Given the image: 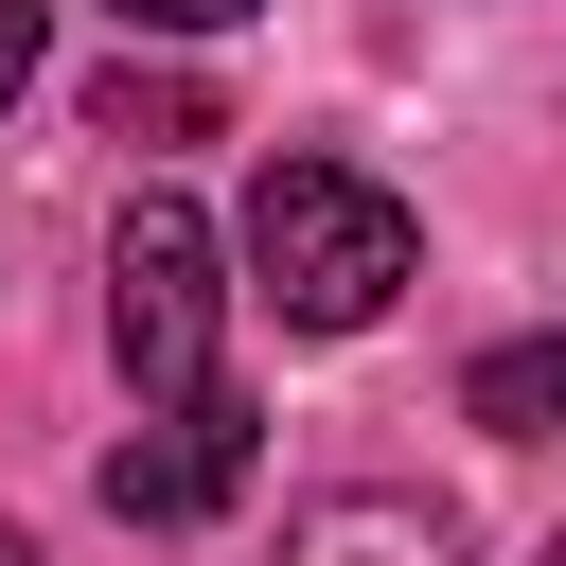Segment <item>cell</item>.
I'll use <instances>...</instances> for the list:
<instances>
[{"mask_svg":"<svg viewBox=\"0 0 566 566\" xmlns=\"http://www.w3.org/2000/svg\"><path fill=\"white\" fill-rule=\"evenodd\" d=\"M35 35H53V18H35V0H0V106L35 88Z\"/></svg>","mask_w":566,"mask_h":566,"instance_id":"8","label":"cell"},{"mask_svg":"<svg viewBox=\"0 0 566 566\" xmlns=\"http://www.w3.org/2000/svg\"><path fill=\"white\" fill-rule=\"evenodd\" d=\"M407 265H424V230H407L389 177H354V159H265L248 177V301L283 336H371L407 301Z\"/></svg>","mask_w":566,"mask_h":566,"instance_id":"1","label":"cell"},{"mask_svg":"<svg viewBox=\"0 0 566 566\" xmlns=\"http://www.w3.org/2000/svg\"><path fill=\"white\" fill-rule=\"evenodd\" d=\"M124 18H142V35H230L248 0H124Z\"/></svg>","mask_w":566,"mask_h":566,"instance_id":"7","label":"cell"},{"mask_svg":"<svg viewBox=\"0 0 566 566\" xmlns=\"http://www.w3.org/2000/svg\"><path fill=\"white\" fill-rule=\"evenodd\" d=\"M531 566H566V531H548V548H531Z\"/></svg>","mask_w":566,"mask_h":566,"instance_id":"10","label":"cell"},{"mask_svg":"<svg viewBox=\"0 0 566 566\" xmlns=\"http://www.w3.org/2000/svg\"><path fill=\"white\" fill-rule=\"evenodd\" d=\"M283 566H460V513H442V495L354 478V495H318V513L283 531Z\"/></svg>","mask_w":566,"mask_h":566,"instance_id":"4","label":"cell"},{"mask_svg":"<svg viewBox=\"0 0 566 566\" xmlns=\"http://www.w3.org/2000/svg\"><path fill=\"white\" fill-rule=\"evenodd\" d=\"M460 424H478V442H566V318H548V336H495V354L460 371Z\"/></svg>","mask_w":566,"mask_h":566,"instance_id":"5","label":"cell"},{"mask_svg":"<svg viewBox=\"0 0 566 566\" xmlns=\"http://www.w3.org/2000/svg\"><path fill=\"white\" fill-rule=\"evenodd\" d=\"M248 460H265L248 389H195V407H142V424L106 442V513H124V531H212V513L248 495Z\"/></svg>","mask_w":566,"mask_h":566,"instance_id":"3","label":"cell"},{"mask_svg":"<svg viewBox=\"0 0 566 566\" xmlns=\"http://www.w3.org/2000/svg\"><path fill=\"white\" fill-rule=\"evenodd\" d=\"M212 212L195 195H124V230H106V336H124V389L142 407H195V389H230L212 371Z\"/></svg>","mask_w":566,"mask_h":566,"instance_id":"2","label":"cell"},{"mask_svg":"<svg viewBox=\"0 0 566 566\" xmlns=\"http://www.w3.org/2000/svg\"><path fill=\"white\" fill-rule=\"evenodd\" d=\"M88 124H106V142H142V159H177V142H212V88H195V71H142V53H124V71L88 88Z\"/></svg>","mask_w":566,"mask_h":566,"instance_id":"6","label":"cell"},{"mask_svg":"<svg viewBox=\"0 0 566 566\" xmlns=\"http://www.w3.org/2000/svg\"><path fill=\"white\" fill-rule=\"evenodd\" d=\"M0 566H35V548H18V531H0Z\"/></svg>","mask_w":566,"mask_h":566,"instance_id":"9","label":"cell"}]
</instances>
